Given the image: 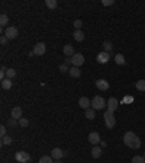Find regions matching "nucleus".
<instances>
[{
    "label": "nucleus",
    "instance_id": "obj_1",
    "mask_svg": "<svg viewBox=\"0 0 145 163\" xmlns=\"http://www.w3.org/2000/svg\"><path fill=\"white\" fill-rule=\"evenodd\" d=\"M123 143H125V146H128L129 149H139V147H141V140H139V137H138L135 133H132V131L125 133V136H123Z\"/></svg>",
    "mask_w": 145,
    "mask_h": 163
},
{
    "label": "nucleus",
    "instance_id": "obj_2",
    "mask_svg": "<svg viewBox=\"0 0 145 163\" xmlns=\"http://www.w3.org/2000/svg\"><path fill=\"white\" fill-rule=\"evenodd\" d=\"M103 118H105V122H106V127L107 128H115V125H116V118H115V115H113L112 111H106L105 115H103Z\"/></svg>",
    "mask_w": 145,
    "mask_h": 163
},
{
    "label": "nucleus",
    "instance_id": "obj_3",
    "mask_svg": "<svg viewBox=\"0 0 145 163\" xmlns=\"http://www.w3.org/2000/svg\"><path fill=\"white\" fill-rule=\"evenodd\" d=\"M106 104H107V102H106L102 96H99V95L91 99V108H93L94 111H96V109H102V108H105Z\"/></svg>",
    "mask_w": 145,
    "mask_h": 163
},
{
    "label": "nucleus",
    "instance_id": "obj_4",
    "mask_svg": "<svg viewBox=\"0 0 145 163\" xmlns=\"http://www.w3.org/2000/svg\"><path fill=\"white\" fill-rule=\"evenodd\" d=\"M15 159L19 163H28L31 160V155L26 153V152H17L16 155H15Z\"/></svg>",
    "mask_w": 145,
    "mask_h": 163
},
{
    "label": "nucleus",
    "instance_id": "obj_5",
    "mask_svg": "<svg viewBox=\"0 0 145 163\" xmlns=\"http://www.w3.org/2000/svg\"><path fill=\"white\" fill-rule=\"evenodd\" d=\"M71 61H72V67H80V66L84 64V56L80 54V53H76L71 57Z\"/></svg>",
    "mask_w": 145,
    "mask_h": 163
},
{
    "label": "nucleus",
    "instance_id": "obj_6",
    "mask_svg": "<svg viewBox=\"0 0 145 163\" xmlns=\"http://www.w3.org/2000/svg\"><path fill=\"white\" fill-rule=\"evenodd\" d=\"M17 28L16 26H8L6 31H5V35L8 37V40H15L17 37Z\"/></svg>",
    "mask_w": 145,
    "mask_h": 163
},
{
    "label": "nucleus",
    "instance_id": "obj_7",
    "mask_svg": "<svg viewBox=\"0 0 145 163\" xmlns=\"http://www.w3.org/2000/svg\"><path fill=\"white\" fill-rule=\"evenodd\" d=\"M45 51H47V45H45L44 42H38V44L33 47V54H35V56H44Z\"/></svg>",
    "mask_w": 145,
    "mask_h": 163
},
{
    "label": "nucleus",
    "instance_id": "obj_8",
    "mask_svg": "<svg viewBox=\"0 0 145 163\" xmlns=\"http://www.w3.org/2000/svg\"><path fill=\"white\" fill-rule=\"evenodd\" d=\"M106 106H107V111H112V112H115L116 109H118V106H119V102H118V99L116 98H109L107 99V104H106Z\"/></svg>",
    "mask_w": 145,
    "mask_h": 163
},
{
    "label": "nucleus",
    "instance_id": "obj_9",
    "mask_svg": "<svg viewBox=\"0 0 145 163\" xmlns=\"http://www.w3.org/2000/svg\"><path fill=\"white\" fill-rule=\"evenodd\" d=\"M109 58H110V54L109 53H106V51H102V53H99L97 54V63H100V64H106L107 61H109Z\"/></svg>",
    "mask_w": 145,
    "mask_h": 163
},
{
    "label": "nucleus",
    "instance_id": "obj_10",
    "mask_svg": "<svg viewBox=\"0 0 145 163\" xmlns=\"http://www.w3.org/2000/svg\"><path fill=\"white\" fill-rule=\"evenodd\" d=\"M89 141L90 144H93V146H97L102 140H100V134L96 133V131H93V133H90L89 134Z\"/></svg>",
    "mask_w": 145,
    "mask_h": 163
},
{
    "label": "nucleus",
    "instance_id": "obj_11",
    "mask_svg": "<svg viewBox=\"0 0 145 163\" xmlns=\"http://www.w3.org/2000/svg\"><path fill=\"white\" fill-rule=\"evenodd\" d=\"M79 106L86 111V109H89L90 106H91V101L89 98H86V96H83V98L79 99Z\"/></svg>",
    "mask_w": 145,
    "mask_h": 163
},
{
    "label": "nucleus",
    "instance_id": "obj_12",
    "mask_svg": "<svg viewBox=\"0 0 145 163\" xmlns=\"http://www.w3.org/2000/svg\"><path fill=\"white\" fill-rule=\"evenodd\" d=\"M64 156V152L60 149V147H55V149H52L51 150V157L52 159H55V160H61V157Z\"/></svg>",
    "mask_w": 145,
    "mask_h": 163
},
{
    "label": "nucleus",
    "instance_id": "obj_13",
    "mask_svg": "<svg viewBox=\"0 0 145 163\" xmlns=\"http://www.w3.org/2000/svg\"><path fill=\"white\" fill-rule=\"evenodd\" d=\"M96 88L99 90H107L109 89V82L105 79H99V80H96Z\"/></svg>",
    "mask_w": 145,
    "mask_h": 163
},
{
    "label": "nucleus",
    "instance_id": "obj_14",
    "mask_svg": "<svg viewBox=\"0 0 145 163\" xmlns=\"http://www.w3.org/2000/svg\"><path fill=\"white\" fill-rule=\"evenodd\" d=\"M63 51H64V56L65 57H72L76 53H74V47H72L71 44H65L64 48H63Z\"/></svg>",
    "mask_w": 145,
    "mask_h": 163
},
{
    "label": "nucleus",
    "instance_id": "obj_15",
    "mask_svg": "<svg viewBox=\"0 0 145 163\" xmlns=\"http://www.w3.org/2000/svg\"><path fill=\"white\" fill-rule=\"evenodd\" d=\"M10 115H12V118H15V120H20V118H22V109H20L19 106H15V108L12 109Z\"/></svg>",
    "mask_w": 145,
    "mask_h": 163
},
{
    "label": "nucleus",
    "instance_id": "obj_16",
    "mask_svg": "<svg viewBox=\"0 0 145 163\" xmlns=\"http://www.w3.org/2000/svg\"><path fill=\"white\" fill-rule=\"evenodd\" d=\"M68 74L71 76L72 79H79V77L81 76V70L79 69V67H71L70 72H68Z\"/></svg>",
    "mask_w": 145,
    "mask_h": 163
},
{
    "label": "nucleus",
    "instance_id": "obj_17",
    "mask_svg": "<svg viewBox=\"0 0 145 163\" xmlns=\"http://www.w3.org/2000/svg\"><path fill=\"white\" fill-rule=\"evenodd\" d=\"M90 155H91V157H93V159H99V157L102 156V149H100V147H97V146H94L93 149H91Z\"/></svg>",
    "mask_w": 145,
    "mask_h": 163
},
{
    "label": "nucleus",
    "instance_id": "obj_18",
    "mask_svg": "<svg viewBox=\"0 0 145 163\" xmlns=\"http://www.w3.org/2000/svg\"><path fill=\"white\" fill-rule=\"evenodd\" d=\"M72 37H74V40L77 41V42H81V41L84 40V34H83V31H81V29H79V31H74Z\"/></svg>",
    "mask_w": 145,
    "mask_h": 163
},
{
    "label": "nucleus",
    "instance_id": "obj_19",
    "mask_svg": "<svg viewBox=\"0 0 145 163\" xmlns=\"http://www.w3.org/2000/svg\"><path fill=\"white\" fill-rule=\"evenodd\" d=\"M86 118H87V120H94V118H96V111H94L93 108L86 109Z\"/></svg>",
    "mask_w": 145,
    "mask_h": 163
},
{
    "label": "nucleus",
    "instance_id": "obj_20",
    "mask_svg": "<svg viewBox=\"0 0 145 163\" xmlns=\"http://www.w3.org/2000/svg\"><path fill=\"white\" fill-rule=\"evenodd\" d=\"M102 47H103V51H106V53L110 54V51L113 50V44L112 42H109V41H105V42L102 44Z\"/></svg>",
    "mask_w": 145,
    "mask_h": 163
},
{
    "label": "nucleus",
    "instance_id": "obj_21",
    "mask_svg": "<svg viewBox=\"0 0 145 163\" xmlns=\"http://www.w3.org/2000/svg\"><path fill=\"white\" fill-rule=\"evenodd\" d=\"M113 60H115V63H116V64H119V66L125 64V57H123L122 54H116V56L113 57Z\"/></svg>",
    "mask_w": 145,
    "mask_h": 163
},
{
    "label": "nucleus",
    "instance_id": "obj_22",
    "mask_svg": "<svg viewBox=\"0 0 145 163\" xmlns=\"http://www.w3.org/2000/svg\"><path fill=\"white\" fill-rule=\"evenodd\" d=\"M12 85H13V83H12L10 79H5V80H2V88H3L5 90H9L10 88H12Z\"/></svg>",
    "mask_w": 145,
    "mask_h": 163
},
{
    "label": "nucleus",
    "instance_id": "obj_23",
    "mask_svg": "<svg viewBox=\"0 0 145 163\" xmlns=\"http://www.w3.org/2000/svg\"><path fill=\"white\" fill-rule=\"evenodd\" d=\"M135 88H137V90H139V92H145V80L142 79V80H138L137 83H135Z\"/></svg>",
    "mask_w": 145,
    "mask_h": 163
},
{
    "label": "nucleus",
    "instance_id": "obj_24",
    "mask_svg": "<svg viewBox=\"0 0 145 163\" xmlns=\"http://www.w3.org/2000/svg\"><path fill=\"white\" fill-rule=\"evenodd\" d=\"M16 70H15V69H8V72H6V79H10V80H12V79H15V77H16Z\"/></svg>",
    "mask_w": 145,
    "mask_h": 163
},
{
    "label": "nucleus",
    "instance_id": "obj_25",
    "mask_svg": "<svg viewBox=\"0 0 145 163\" xmlns=\"http://www.w3.org/2000/svg\"><path fill=\"white\" fill-rule=\"evenodd\" d=\"M45 5H47V8H49V9H57V6H58L57 0H45Z\"/></svg>",
    "mask_w": 145,
    "mask_h": 163
},
{
    "label": "nucleus",
    "instance_id": "obj_26",
    "mask_svg": "<svg viewBox=\"0 0 145 163\" xmlns=\"http://www.w3.org/2000/svg\"><path fill=\"white\" fill-rule=\"evenodd\" d=\"M39 163H54V159L51 156H42L39 159Z\"/></svg>",
    "mask_w": 145,
    "mask_h": 163
},
{
    "label": "nucleus",
    "instance_id": "obj_27",
    "mask_svg": "<svg viewBox=\"0 0 145 163\" xmlns=\"http://www.w3.org/2000/svg\"><path fill=\"white\" fill-rule=\"evenodd\" d=\"M8 24H9V16L3 13V15L0 16V25H2V26H6Z\"/></svg>",
    "mask_w": 145,
    "mask_h": 163
},
{
    "label": "nucleus",
    "instance_id": "obj_28",
    "mask_svg": "<svg viewBox=\"0 0 145 163\" xmlns=\"http://www.w3.org/2000/svg\"><path fill=\"white\" fill-rule=\"evenodd\" d=\"M132 163H145L144 156H134L132 157Z\"/></svg>",
    "mask_w": 145,
    "mask_h": 163
},
{
    "label": "nucleus",
    "instance_id": "obj_29",
    "mask_svg": "<svg viewBox=\"0 0 145 163\" xmlns=\"http://www.w3.org/2000/svg\"><path fill=\"white\" fill-rule=\"evenodd\" d=\"M2 144H3V146H10V144H12V137H10V136L3 137V139H2Z\"/></svg>",
    "mask_w": 145,
    "mask_h": 163
},
{
    "label": "nucleus",
    "instance_id": "obj_30",
    "mask_svg": "<svg viewBox=\"0 0 145 163\" xmlns=\"http://www.w3.org/2000/svg\"><path fill=\"white\" fill-rule=\"evenodd\" d=\"M19 125H20V127H28V125H29V121H28V120H26V118H23V117H22V118H20V120H19Z\"/></svg>",
    "mask_w": 145,
    "mask_h": 163
},
{
    "label": "nucleus",
    "instance_id": "obj_31",
    "mask_svg": "<svg viewBox=\"0 0 145 163\" xmlns=\"http://www.w3.org/2000/svg\"><path fill=\"white\" fill-rule=\"evenodd\" d=\"M58 69H60V72H61V73H65V72H70L68 66L65 64V63H63V64H60V67H58Z\"/></svg>",
    "mask_w": 145,
    "mask_h": 163
},
{
    "label": "nucleus",
    "instance_id": "obj_32",
    "mask_svg": "<svg viewBox=\"0 0 145 163\" xmlns=\"http://www.w3.org/2000/svg\"><path fill=\"white\" fill-rule=\"evenodd\" d=\"M16 125H19V121H16L15 118H10V120H9V127L13 128V127H16Z\"/></svg>",
    "mask_w": 145,
    "mask_h": 163
},
{
    "label": "nucleus",
    "instance_id": "obj_33",
    "mask_svg": "<svg viewBox=\"0 0 145 163\" xmlns=\"http://www.w3.org/2000/svg\"><path fill=\"white\" fill-rule=\"evenodd\" d=\"M81 25H83V22H81L80 19H76V21H74V28H76V31H79V29H80Z\"/></svg>",
    "mask_w": 145,
    "mask_h": 163
},
{
    "label": "nucleus",
    "instance_id": "obj_34",
    "mask_svg": "<svg viewBox=\"0 0 145 163\" xmlns=\"http://www.w3.org/2000/svg\"><path fill=\"white\" fill-rule=\"evenodd\" d=\"M0 137L3 139V137H6V127L5 125H2L0 127Z\"/></svg>",
    "mask_w": 145,
    "mask_h": 163
},
{
    "label": "nucleus",
    "instance_id": "obj_35",
    "mask_svg": "<svg viewBox=\"0 0 145 163\" xmlns=\"http://www.w3.org/2000/svg\"><path fill=\"white\" fill-rule=\"evenodd\" d=\"M113 3H115L113 0H102V5L103 6H112Z\"/></svg>",
    "mask_w": 145,
    "mask_h": 163
},
{
    "label": "nucleus",
    "instance_id": "obj_36",
    "mask_svg": "<svg viewBox=\"0 0 145 163\" xmlns=\"http://www.w3.org/2000/svg\"><path fill=\"white\" fill-rule=\"evenodd\" d=\"M6 42H8V37L3 35V37L0 38V44H2V45H6Z\"/></svg>",
    "mask_w": 145,
    "mask_h": 163
},
{
    "label": "nucleus",
    "instance_id": "obj_37",
    "mask_svg": "<svg viewBox=\"0 0 145 163\" xmlns=\"http://www.w3.org/2000/svg\"><path fill=\"white\" fill-rule=\"evenodd\" d=\"M65 64L68 66V64H72V61H71V57H65V61H64Z\"/></svg>",
    "mask_w": 145,
    "mask_h": 163
},
{
    "label": "nucleus",
    "instance_id": "obj_38",
    "mask_svg": "<svg viewBox=\"0 0 145 163\" xmlns=\"http://www.w3.org/2000/svg\"><path fill=\"white\" fill-rule=\"evenodd\" d=\"M54 163H63V162H61V160H55V162H54Z\"/></svg>",
    "mask_w": 145,
    "mask_h": 163
},
{
    "label": "nucleus",
    "instance_id": "obj_39",
    "mask_svg": "<svg viewBox=\"0 0 145 163\" xmlns=\"http://www.w3.org/2000/svg\"><path fill=\"white\" fill-rule=\"evenodd\" d=\"M144 157H145V153H144Z\"/></svg>",
    "mask_w": 145,
    "mask_h": 163
}]
</instances>
